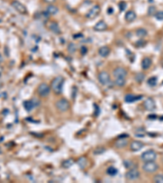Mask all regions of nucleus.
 I'll use <instances>...</instances> for the list:
<instances>
[{
	"mask_svg": "<svg viewBox=\"0 0 163 183\" xmlns=\"http://www.w3.org/2000/svg\"><path fill=\"white\" fill-rule=\"evenodd\" d=\"M64 82V79L62 77H57V78H54L52 80L51 86V89L54 91L55 94L60 95L62 92Z\"/></svg>",
	"mask_w": 163,
	"mask_h": 183,
	"instance_id": "1",
	"label": "nucleus"
},
{
	"mask_svg": "<svg viewBox=\"0 0 163 183\" xmlns=\"http://www.w3.org/2000/svg\"><path fill=\"white\" fill-rule=\"evenodd\" d=\"M142 169L146 173H155L156 171L158 170L159 166L154 161H149V162H145L143 165V167H142Z\"/></svg>",
	"mask_w": 163,
	"mask_h": 183,
	"instance_id": "2",
	"label": "nucleus"
},
{
	"mask_svg": "<svg viewBox=\"0 0 163 183\" xmlns=\"http://www.w3.org/2000/svg\"><path fill=\"white\" fill-rule=\"evenodd\" d=\"M157 159V153L153 150H149L145 151L141 155V160L145 162H149V161H155Z\"/></svg>",
	"mask_w": 163,
	"mask_h": 183,
	"instance_id": "3",
	"label": "nucleus"
},
{
	"mask_svg": "<svg viewBox=\"0 0 163 183\" xmlns=\"http://www.w3.org/2000/svg\"><path fill=\"white\" fill-rule=\"evenodd\" d=\"M11 4H12V7H13L14 9L16 10V12H18L19 13L25 14L27 12L26 7L23 3H21V2H19L18 0H13Z\"/></svg>",
	"mask_w": 163,
	"mask_h": 183,
	"instance_id": "4",
	"label": "nucleus"
},
{
	"mask_svg": "<svg viewBox=\"0 0 163 183\" xmlns=\"http://www.w3.org/2000/svg\"><path fill=\"white\" fill-rule=\"evenodd\" d=\"M55 106L60 112H66L69 108V103L65 99H60L56 102Z\"/></svg>",
	"mask_w": 163,
	"mask_h": 183,
	"instance_id": "5",
	"label": "nucleus"
},
{
	"mask_svg": "<svg viewBox=\"0 0 163 183\" xmlns=\"http://www.w3.org/2000/svg\"><path fill=\"white\" fill-rule=\"evenodd\" d=\"M38 93L42 97L47 96L50 93V87L46 83H42L38 87Z\"/></svg>",
	"mask_w": 163,
	"mask_h": 183,
	"instance_id": "6",
	"label": "nucleus"
},
{
	"mask_svg": "<svg viewBox=\"0 0 163 183\" xmlns=\"http://www.w3.org/2000/svg\"><path fill=\"white\" fill-rule=\"evenodd\" d=\"M100 12V7L99 5H95L94 7H92L90 11L86 14V17L90 20H93V19L96 18Z\"/></svg>",
	"mask_w": 163,
	"mask_h": 183,
	"instance_id": "7",
	"label": "nucleus"
},
{
	"mask_svg": "<svg viewBox=\"0 0 163 183\" xmlns=\"http://www.w3.org/2000/svg\"><path fill=\"white\" fill-rule=\"evenodd\" d=\"M140 173L138 170L136 169V168L134 169H131L130 170H128L126 173V178L130 181H135L140 178Z\"/></svg>",
	"mask_w": 163,
	"mask_h": 183,
	"instance_id": "8",
	"label": "nucleus"
},
{
	"mask_svg": "<svg viewBox=\"0 0 163 183\" xmlns=\"http://www.w3.org/2000/svg\"><path fill=\"white\" fill-rule=\"evenodd\" d=\"M98 79H99V82L104 86H108L110 83V77H109V74L107 72L104 71V72H101V73H99Z\"/></svg>",
	"mask_w": 163,
	"mask_h": 183,
	"instance_id": "9",
	"label": "nucleus"
},
{
	"mask_svg": "<svg viewBox=\"0 0 163 183\" xmlns=\"http://www.w3.org/2000/svg\"><path fill=\"white\" fill-rule=\"evenodd\" d=\"M113 74L115 78H127V72L124 68L118 67L113 70Z\"/></svg>",
	"mask_w": 163,
	"mask_h": 183,
	"instance_id": "10",
	"label": "nucleus"
},
{
	"mask_svg": "<svg viewBox=\"0 0 163 183\" xmlns=\"http://www.w3.org/2000/svg\"><path fill=\"white\" fill-rule=\"evenodd\" d=\"M144 107H145V108L147 111H153L156 108L155 101L152 98H148L144 102Z\"/></svg>",
	"mask_w": 163,
	"mask_h": 183,
	"instance_id": "11",
	"label": "nucleus"
},
{
	"mask_svg": "<svg viewBox=\"0 0 163 183\" xmlns=\"http://www.w3.org/2000/svg\"><path fill=\"white\" fill-rule=\"evenodd\" d=\"M48 29H50L51 32L55 34H60V29L58 24L55 21H50L48 23Z\"/></svg>",
	"mask_w": 163,
	"mask_h": 183,
	"instance_id": "12",
	"label": "nucleus"
},
{
	"mask_svg": "<svg viewBox=\"0 0 163 183\" xmlns=\"http://www.w3.org/2000/svg\"><path fill=\"white\" fill-rule=\"evenodd\" d=\"M107 29H108V24L105 23V21L104 20H100L99 22L95 24V25L94 26V29L95 31H99V32L104 31Z\"/></svg>",
	"mask_w": 163,
	"mask_h": 183,
	"instance_id": "13",
	"label": "nucleus"
},
{
	"mask_svg": "<svg viewBox=\"0 0 163 183\" xmlns=\"http://www.w3.org/2000/svg\"><path fill=\"white\" fill-rule=\"evenodd\" d=\"M131 150L132 151H139L144 147V143L140 141H133L131 143Z\"/></svg>",
	"mask_w": 163,
	"mask_h": 183,
	"instance_id": "14",
	"label": "nucleus"
},
{
	"mask_svg": "<svg viewBox=\"0 0 163 183\" xmlns=\"http://www.w3.org/2000/svg\"><path fill=\"white\" fill-rule=\"evenodd\" d=\"M151 65H152V60L149 58V57H145L144 58L143 60H142V62H141V67H142V69H149L151 67Z\"/></svg>",
	"mask_w": 163,
	"mask_h": 183,
	"instance_id": "15",
	"label": "nucleus"
},
{
	"mask_svg": "<svg viewBox=\"0 0 163 183\" xmlns=\"http://www.w3.org/2000/svg\"><path fill=\"white\" fill-rule=\"evenodd\" d=\"M46 12H47V13L48 14V15H52V16H54V15H56V14L58 13L59 9H58L57 7H55L54 5H48L47 7Z\"/></svg>",
	"mask_w": 163,
	"mask_h": 183,
	"instance_id": "16",
	"label": "nucleus"
},
{
	"mask_svg": "<svg viewBox=\"0 0 163 183\" xmlns=\"http://www.w3.org/2000/svg\"><path fill=\"white\" fill-rule=\"evenodd\" d=\"M136 18V14L134 11H128L126 15H125V19L127 20V21L131 22L134 21Z\"/></svg>",
	"mask_w": 163,
	"mask_h": 183,
	"instance_id": "17",
	"label": "nucleus"
},
{
	"mask_svg": "<svg viewBox=\"0 0 163 183\" xmlns=\"http://www.w3.org/2000/svg\"><path fill=\"white\" fill-rule=\"evenodd\" d=\"M110 53V49H109V46H104L102 47H100L99 49V55L102 57H106L108 56Z\"/></svg>",
	"mask_w": 163,
	"mask_h": 183,
	"instance_id": "18",
	"label": "nucleus"
},
{
	"mask_svg": "<svg viewBox=\"0 0 163 183\" xmlns=\"http://www.w3.org/2000/svg\"><path fill=\"white\" fill-rule=\"evenodd\" d=\"M141 99H142V96H136L134 95H127L125 97V101L127 103H133V102Z\"/></svg>",
	"mask_w": 163,
	"mask_h": 183,
	"instance_id": "19",
	"label": "nucleus"
},
{
	"mask_svg": "<svg viewBox=\"0 0 163 183\" xmlns=\"http://www.w3.org/2000/svg\"><path fill=\"white\" fill-rule=\"evenodd\" d=\"M126 78H115V84L118 87H122L126 85Z\"/></svg>",
	"mask_w": 163,
	"mask_h": 183,
	"instance_id": "20",
	"label": "nucleus"
},
{
	"mask_svg": "<svg viewBox=\"0 0 163 183\" xmlns=\"http://www.w3.org/2000/svg\"><path fill=\"white\" fill-rule=\"evenodd\" d=\"M24 107H25V110L27 111V112H30L35 106L34 104V103H33V101L32 100H29V101H25V103H24Z\"/></svg>",
	"mask_w": 163,
	"mask_h": 183,
	"instance_id": "21",
	"label": "nucleus"
},
{
	"mask_svg": "<svg viewBox=\"0 0 163 183\" xmlns=\"http://www.w3.org/2000/svg\"><path fill=\"white\" fill-rule=\"evenodd\" d=\"M136 35L139 37H144L147 36L148 35V31L145 29H143V28H140L136 30Z\"/></svg>",
	"mask_w": 163,
	"mask_h": 183,
	"instance_id": "22",
	"label": "nucleus"
},
{
	"mask_svg": "<svg viewBox=\"0 0 163 183\" xmlns=\"http://www.w3.org/2000/svg\"><path fill=\"white\" fill-rule=\"evenodd\" d=\"M77 164L78 165V166L82 168V169H84L85 167L87 165V160L85 157H81V158H79L77 161Z\"/></svg>",
	"mask_w": 163,
	"mask_h": 183,
	"instance_id": "23",
	"label": "nucleus"
},
{
	"mask_svg": "<svg viewBox=\"0 0 163 183\" xmlns=\"http://www.w3.org/2000/svg\"><path fill=\"white\" fill-rule=\"evenodd\" d=\"M127 145V139H120L117 142H115V146L118 148H122L124 146H126Z\"/></svg>",
	"mask_w": 163,
	"mask_h": 183,
	"instance_id": "24",
	"label": "nucleus"
},
{
	"mask_svg": "<svg viewBox=\"0 0 163 183\" xmlns=\"http://www.w3.org/2000/svg\"><path fill=\"white\" fill-rule=\"evenodd\" d=\"M73 164H74V161H73L72 159H68V160H65L64 161H63V163H62V167L64 168V169H68V168H70Z\"/></svg>",
	"mask_w": 163,
	"mask_h": 183,
	"instance_id": "25",
	"label": "nucleus"
},
{
	"mask_svg": "<svg viewBox=\"0 0 163 183\" xmlns=\"http://www.w3.org/2000/svg\"><path fill=\"white\" fill-rule=\"evenodd\" d=\"M147 83L149 86H155L158 83V78L156 77H151L150 78L148 79L147 81Z\"/></svg>",
	"mask_w": 163,
	"mask_h": 183,
	"instance_id": "26",
	"label": "nucleus"
},
{
	"mask_svg": "<svg viewBox=\"0 0 163 183\" xmlns=\"http://www.w3.org/2000/svg\"><path fill=\"white\" fill-rule=\"evenodd\" d=\"M145 75L144 73H136V76H135V79H136V81L137 82L139 83H141L144 80H145Z\"/></svg>",
	"mask_w": 163,
	"mask_h": 183,
	"instance_id": "27",
	"label": "nucleus"
},
{
	"mask_svg": "<svg viewBox=\"0 0 163 183\" xmlns=\"http://www.w3.org/2000/svg\"><path fill=\"white\" fill-rule=\"evenodd\" d=\"M107 173L109 174V176H115L116 174L118 173V169H116V168H114L113 166H111V167H109L108 168V169H107Z\"/></svg>",
	"mask_w": 163,
	"mask_h": 183,
	"instance_id": "28",
	"label": "nucleus"
},
{
	"mask_svg": "<svg viewBox=\"0 0 163 183\" xmlns=\"http://www.w3.org/2000/svg\"><path fill=\"white\" fill-rule=\"evenodd\" d=\"M76 50H77L76 45H75L74 43H73V42H70L68 46V52H69V53H71V54H73V53H74V52L76 51Z\"/></svg>",
	"mask_w": 163,
	"mask_h": 183,
	"instance_id": "29",
	"label": "nucleus"
},
{
	"mask_svg": "<svg viewBox=\"0 0 163 183\" xmlns=\"http://www.w3.org/2000/svg\"><path fill=\"white\" fill-rule=\"evenodd\" d=\"M153 182L156 183L163 182V175L162 174H158L153 178Z\"/></svg>",
	"mask_w": 163,
	"mask_h": 183,
	"instance_id": "30",
	"label": "nucleus"
},
{
	"mask_svg": "<svg viewBox=\"0 0 163 183\" xmlns=\"http://www.w3.org/2000/svg\"><path fill=\"white\" fill-rule=\"evenodd\" d=\"M124 165H125V167H126L127 169H134L135 164L131 162V161H129V160H127V161H124Z\"/></svg>",
	"mask_w": 163,
	"mask_h": 183,
	"instance_id": "31",
	"label": "nucleus"
},
{
	"mask_svg": "<svg viewBox=\"0 0 163 183\" xmlns=\"http://www.w3.org/2000/svg\"><path fill=\"white\" fill-rule=\"evenodd\" d=\"M104 151H105V149H104V147H97L96 149H95V151H94V154H95V155H100V154L104 153Z\"/></svg>",
	"mask_w": 163,
	"mask_h": 183,
	"instance_id": "32",
	"label": "nucleus"
},
{
	"mask_svg": "<svg viewBox=\"0 0 163 183\" xmlns=\"http://www.w3.org/2000/svg\"><path fill=\"white\" fill-rule=\"evenodd\" d=\"M155 17L158 20H163V11L158 12L157 13L155 14Z\"/></svg>",
	"mask_w": 163,
	"mask_h": 183,
	"instance_id": "33",
	"label": "nucleus"
},
{
	"mask_svg": "<svg viewBox=\"0 0 163 183\" xmlns=\"http://www.w3.org/2000/svg\"><path fill=\"white\" fill-rule=\"evenodd\" d=\"M145 131H144V129H138V130H136V136H138V137H143L145 136Z\"/></svg>",
	"mask_w": 163,
	"mask_h": 183,
	"instance_id": "34",
	"label": "nucleus"
},
{
	"mask_svg": "<svg viewBox=\"0 0 163 183\" xmlns=\"http://www.w3.org/2000/svg\"><path fill=\"white\" fill-rule=\"evenodd\" d=\"M148 12H149V15H150V16L153 15V14L156 12V7H153V6L149 7V10H148Z\"/></svg>",
	"mask_w": 163,
	"mask_h": 183,
	"instance_id": "35",
	"label": "nucleus"
},
{
	"mask_svg": "<svg viewBox=\"0 0 163 183\" xmlns=\"http://www.w3.org/2000/svg\"><path fill=\"white\" fill-rule=\"evenodd\" d=\"M119 6H120V9L122 10V11H123V10L126 8V6H127V4H126L125 3L122 2V3H119Z\"/></svg>",
	"mask_w": 163,
	"mask_h": 183,
	"instance_id": "36",
	"label": "nucleus"
},
{
	"mask_svg": "<svg viewBox=\"0 0 163 183\" xmlns=\"http://www.w3.org/2000/svg\"><path fill=\"white\" fill-rule=\"evenodd\" d=\"M86 52H87V48H86V46H82L81 49V53L82 55H85Z\"/></svg>",
	"mask_w": 163,
	"mask_h": 183,
	"instance_id": "37",
	"label": "nucleus"
},
{
	"mask_svg": "<svg viewBox=\"0 0 163 183\" xmlns=\"http://www.w3.org/2000/svg\"><path fill=\"white\" fill-rule=\"evenodd\" d=\"M44 2H46V3H47L51 4V3H55V0H44Z\"/></svg>",
	"mask_w": 163,
	"mask_h": 183,
	"instance_id": "38",
	"label": "nucleus"
},
{
	"mask_svg": "<svg viewBox=\"0 0 163 183\" xmlns=\"http://www.w3.org/2000/svg\"><path fill=\"white\" fill-rule=\"evenodd\" d=\"M3 61V55H2V54L0 53V63H2Z\"/></svg>",
	"mask_w": 163,
	"mask_h": 183,
	"instance_id": "39",
	"label": "nucleus"
},
{
	"mask_svg": "<svg viewBox=\"0 0 163 183\" xmlns=\"http://www.w3.org/2000/svg\"><path fill=\"white\" fill-rule=\"evenodd\" d=\"M2 73H3V68L0 66V77H1V75H2Z\"/></svg>",
	"mask_w": 163,
	"mask_h": 183,
	"instance_id": "40",
	"label": "nucleus"
},
{
	"mask_svg": "<svg viewBox=\"0 0 163 183\" xmlns=\"http://www.w3.org/2000/svg\"><path fill=\"white\" fill-rule=\"evenodd\" d=\"M2 85H3V84H2V83L0 82V88H1V87H2Z\"/></svg>",
	"mask_w": 163,
	"mask_h": 183,
	"instance_id": "41",
	"label": "nucleus"
},
{
	"mask_svg": "<svg viewBox=\"0 0 163 183\" xmlns=\"http://www.w3.org/2000/svg\"><path fill=\"white\" fill-rule=\"evenodd\" d=\"M162 161H163V159H162Z\"/></svg>",
	"mask_w": 163,
	"mask_h": 183,
	"instance_id": "42",
	"label": "nucleus"
}]
</instances>
